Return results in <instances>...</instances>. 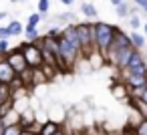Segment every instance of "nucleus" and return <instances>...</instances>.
Instances as JSON below:
<instances>
[{
    "label": "nucleus",
    "instance_id": "1",
    "mask_svg": "<svg viewBox=\"0 0 147 135\" xmlns=\"http://www.w3.org/2000/svg\"><path fill=\"white\" fill-rule=\"evenodd\" d=\"M55 41H57V51H59V59H61V69L63 71L73 69L77 65L79 57H81V51L75 45H71L67 38H63L61 34H57Z\"/></svg>",
    "mask_w": 147,
    "mask_h": 135
},
{
    "label": "nucleus",
    "instance_id": "2",
    "mask_svg": "<svg viewBox=\"0 0 147 135\" xmlns=\"http://www.w3.org/2000/svg\"><path fill=\"white\" fill-rule=\"evenodd\" d=\"M115 26L107 24V22H93V47L97 53L105 55V51L109 49L113 34H115Z\"/></svg>",
    "mask_w": 147,
    "mask_h": 135
},
{
    "label": "nucleus",
    "instance_id": "3",
    "mask_svg": "<svg viewBox=\"0 0 147 135\" xmlns=\"http://www.w3.org/2000/svg\"><path fill=\"white\" fill-rule=\"evenodd\" d=\"M77 28V38H79V47H81V55L91 57L95 51L93 47V22H83V24H75Z\"/></svg>",
    "mask_w": 147,
    "mask_h": 135
},
{
    "label": "nucleus",
    "instance_id": "4",
    "mask_svg": "<svg viewBox=\"0 0 147 135\" xmlns=\"http://www.w3.org/2000/svg\"><path fill=\"white\" fill-rule=\"evenodd\" d=\"M20 49V53L24 55V61H26V65L30 67V69H36V67H40L42 65V55H40V49L34 45V43H24V45H20L18 47Z\"/></svg>",
    "mask_w": 147,
    "mask_h": 135
},
{
    "label": "nucleus",
    "instance_id": "5",
    "mask_svg": "<svg viewBox=\"0 0 147 135\" xmlns=\"http://www.w3.org/2000/svg\"><path fill=\"white\" fill-rule=\"evenodd\" d=\"M4 59H6V63L14 69V73L18 75L20 71H24L28 65H26V61H24V55L20 53V49H14V51H8L6 55H4Z\"/></svg>",
    "mask_w": 147,
    "mask_h": 135
},
{
    "label": "nucleus",
    "instance_id": "6",
    "mask_svg": "<svg viewBox=\"0 0 147 135\" xmlns=\"http://www.w3.org/2000/svg\"><path fill=\"white\" fill-rule=\"evenodd\" d=\"M14 79H16L14 69H12L8 63H6V59H2V61H0V83L12 85V83H14Z\"/></svg>",
    "mask_w": 147,
    "mask_h": 135
},
{
    "label": "nucleus",
    "instance_id": "7",
    "mask_svg": "<svg viewBox=\"0 0 147 135\" xmlns=\"http://www.w3.org/2000/svg\"><path fill=\"white\" fill-rule=\"evenodd\" d=\"M61 36H63V38H67L71 45H75V47L81 51V47H79V38H77V28H75V24H69V26H67V28L61 32Z\"/></svg>",
    "mask_w": 147,
    "mask_h": 135
},
{
    "label": "nucleus",
    "instance_id": "8",
    "mask_svg": "<svg viewBox=\"0 0 147 135\" xmlns=\"http://www.w3.org/2000/svg\"><path fill=\"white\" fill-rule=\"evenodd\" d=\"M61 129V123H57V121H47V123H42V125H38V135H53V133H57Z\"/></svg>",
    "mask_w": 147,
    "mask_h": 135
},
{
    "label": "nucleus",
    "instance_id": "9",
    "mask_svg": "<svg viewBox=\"0 0 147 135\" xmlns=\"http://www.w3.org/2000/svg\"><path fill=\"white\" fill-rule=\"evenodd\" d=\"M147 85V75H127V87L135 89V87H145Z\"/></svg>",
    "mask_w": 147,
    "mask_h": 135
},
{
    "label": "nucleus",
    "instance_id": "10",
    "mask_svg": "<svg viewBox=\"0 0 147 135\" xmlns=\"http://www.w3.org/2000/svg\"><path fill=\"white\" fill-rule=\"evenodd\" d=\"M131 107L137 111V115H141L143 119H147V103H143L139 97H133V101H131Z\"/></svg>",
    "mask_w": 147,
    "mask_h": 135
},
{
    "label": "nucleus",
    "instance_id": "11",
    "mask_svg": "<svg viewBox=\"0 0 147 135\" xmlns=\"http://www.w3.org/2000/svg\"><path fill=\"white\" fill-rule=\"evenodd\" d=\"M129 41H131V45H133L137 51H141V49L145 47V36H143V34H139V32H135V30L129 34Z\"/></svg>",
    "mask_w": 147,
    "mask_h": 135
},
{
    "label": "nucleus",
    "instance_id": "12",
    "mask_svg": "<svg viewBox=\"0 0 147 135\" xmlns=\"http://www.w3.org/2000/svg\"><path fill=\"white\" fill-rule=\"evenodd\" d=\"M125 71H127V75H147V63L145 61L143 63H137L133 67H127Z\"/></svg>",
    "mask_w": 147,
    "mask_h": 135
},
{
    "label": "nucleus",
    "instance_id": "13",
    "mask_svg": "<svg viewBox=\"0 0 147 135\" xmlns=\"http://www.w3.org/2000/svg\"><path fill=\"white\" fill-rule=\"evenodd\" d=\"M111 93H113V97H117V99H127V87H125L123 83L113 85V87H111Z\"/></svg>",
    "mask_w": 147,
    "mask_h": 135
},
{
    "label": "nucleus",
    "instance_id": "14",
    "mask_svg": "<svg viewBox=\"0 0 147 135\" xmlns=\"http://www.w3.org/2000/svg\"><path fill=\"white\" fill-rule=\"evenodd\" d=\"M22 24L18 22V20H12L10 24H8V32H10V36H20L22 34Z\"/></svg>",
    "mask_w": 147,
    "mask_h": 135
},
{
    "label": "nucleus",
    "instance_id": "15",
    "mask_svg": "<svg viewBox=\"0 0 147 135\" xmlns=\"http://www.w3.org/2000/svg\"><path fill=\"white\" fill-rule=\"evenodd\" d=\"M22 129H24V127H22L20 123H12V125H6V127H4V133H2V135H20Z\"/></svg>",
    "mask_w": 147,
    "mask_h": 135
},
{
    "label": "nucleus",
    "instance_id": "16",
    "mask_svg": "<svg viewBox=\"0 0 147 135\" xmlns=\"http://www.w3.org/2000/svg\"><path fill=\"white\" fill-rule=\"evenodd\" d=\"M81 10H83V14H85L87 18H95V16H97V8H95L91 2H85Z\"/></svg>",
    "mask_w": 147,
    "mask_h": 135
},
{
    "label": "nucleus",
    "instance_id": "17",
    "mask_svg": "<svg viewBox=\"0 0 147 135\" xmlns=\"http://www.w3.org/2000/svg\"><path fill=\"white\" fill-rule=\"evenodd\" d=\"M22 32H26V38H28L30 43H34V41L38 38V32H36V26H28V24H26V26L22 28Z\"/></svg>",
    "mask_w": 147,
    "mask_h": 135
},
{
    "label": "nucleus",
    "instance_id": "18",
    "mask_svg": "<svg viewBox=\"0 0 147 135\" xmlns=\"http://www.w3.org/2000/svg\"><path fill=\"white\" fill-rule=\"evenodd\" d=\"M133 133H135V135H147V119H141V121L135 125Z\"/></svg>",
    "mask_w": 147,
    "mask_h": 135
},
{
    "label": "nucleus",
    "instance_id": "19",
    "mask_svg": "<svg viewBox=\"0 0 147 135\" xmlns=\"http://www.w3.org/2000/svg\"><path fill=\"white\" fill-rule=\"evenodd\" d=\"M51 8V0H38V12L40 14H47Z\"/></svg>",
    "mask_w": 147,
    "mask_h": 135
},
{
    "label": "nucleus",
    "instance_id": "20",
    "mask_svg": "<svg viewBox=\"0 0 147 135\" xmlns=\"http://www.w3.org/2000/svg\"><path fill=\"white\" fill-rule=\"evenodd\" d=\"M40 18H42V14H40V12L30 14V16H28V26H36V24L40 22Z\"/></svg>",
    "mask_w": 147,
    "mask_h": 135
},
{
    "label": "nucleus",
    "instance_id": "21",
    "mask_svg": "<svg viewBox=\"0 0 147 135\" xmlns=\"http://www.w3.org/2000/svg\"><path fill=\"white\" fill-rule=\"evenodd\" d=\"M10 51V45H8V38H0V53L6 55Z\"/></svg>",
    "mask_w": 147,
    "mask_h": 135
},
{
    "label": "nucleus",
    "instance_id": "22",
    "mask_svg": "<svg viewBox=\"0 0 147 135\" xmlns=\"http://www.w3.org/2000/svg\"><path fill=\"white\" fill-rule=\"evenodd\" d=\"M127 12H129V8H127V4H125V2L117 4V14H119V16H125Z\"/></svg>",
    "mask_w": 147,
    "mask_h": 135
},
{
    "label": "nucleus",
    "instance_id": "23",
    "mask_svg": "<svg viewBox=\"0 0 147 135\" xmlns=\"http://www.w3.org/2000/svg\"><path fill=\"white\" fill-rule=\"evenodd\" d=\"M73 18H75V16H73L71 12H63V14H59V20H61V22H71Z\"/></svg>",
    "mask_w": 147,
    "mask_h": 135
},
{
    "label": "nucleus",
    "instance_id": "24",
    "mask_svg": "<svg viewBox=\"0 0 147 135\" xmlns=\"http://www.w3.org/2000/svg\"><path fill=\"white\" fill-rule=\"evenodd\" d=\"M129 24H131V28L135 30V28H139V26H141V20H139L137 16H131V18H129Z\"/></svg>",
    "mask_w": 147,
    "mask_h": 135
},
{
    "label": "nucleus",
    "instance_id": "25",
    "mask_svg": "<svg viewBox=\"0 0 147 135\" xmlns=\"http://www.w3.org/2000/svg\"><path fill=\"white\" fill-rule=\"evenodd\" d=\"M0 38H10V32H8V26H0Z\"/></svg>",
    "mask_w": 147,
    "mask_h": 135
},
{
    "label": "nucleus",
    "instance_id": "26",
    "mask_svg": "<svg viewBox=\"0 0 147 135\" xmlns=\"http://www.w3.org/2000/svg\"><path fill=\"white\" fill-rule=\"evenodd\" d=\"M139 99H141L143 103H147V85L143 87V91H141V95H139Z\"/></svg>",
    "mask_w": 147,
    "mask_h": 135
},
{
    "label": "nucleus",
    "instance_id": "27",
    "mask_svg": "<svg viewBox=\"0 0 147 135\" xmlns=\"http://www.w3.org/2000/svg\"><path fill=\"white\" fill-rule=\"evenodd\" d=\"M20 135H36V133H34L32 129H28V127H24V129L20 131Z\"/></svg>",
    "mask_w": 147,
    "mask_h": 135
},
{
    "label": "nucleus",
    "instance_id": "28",
    "mask_svg": "<svg viewBox=\"0 0 147 135\" xmlns=\"http://www.w3.org/2000/svg\"><path fill=\"white\" fill-rule=\"evenodd\" d=\"M137 6H139L141 10H145V12H147V0H141V2H139Z\"/></svg>",
    "mask_w": 147,
    "mask_h": 135
},
{
    "label": "nucleus",
    "instance_id": "29",
    "mask_svg": "<svg viewBox=\"0 0 147 135\" xmlns=\"http://www.w3.org/2000/svg\"><path fill=\"white\" fill-rule=\"evenodd\" d=\"M4 127H6V125H4V121H2V119H0V135H2V133H4Z\"/></svg>",
    "mask_w": 147,
    "mask_h": 135
},
{
    "label": "nucleus",
    "instance_id": "30",
    "mask_svg": "<svg viewBox=\"0 0 147 135\" xmlns=\"http://www.w3.org/2000/svg\"><path fill=\"white\" fill-rule=\"evenodd\" d=\"M121 135H135V133H131V129L127 127V129H123V133H121Z\"/></svg>",
    "mask_w": 147,
    "mask_h": 135
},
{
    "label": "nucleus",
    "instance_id": "31",
    "mask_svg": "<svg viewBox=\"0 0 147 135\" xmlns=\"http://www.w3.org/2000/svg\"><path fill=\"white\" fill-rule=\"evenodd\" d=\"M61 2H63V4H67V6H71V4L75 2V0H61Z\"/></svg>",
    "mask_w": 147,
    "mask_h": 135
},
{
    "label": "nucleus",
    "instance_id": "32",
    "mask_svg": "<svg viewBox=\"0 0 147 135\" xmlns=\"http://www.w3.org/2000/svg\"><path fill=\"white\" fill-rule=\"evenodd\" d=\"M121 2H123V0H111V4H115V6H117V4H121Z\"/></svg>",
    "mask_w": 147,
    "mask_h": 135
},
{
    "label": "nucleus",
    "instance_id": "33",
    "mask_svg": "<svg viewBox=\"0 0 147 135\" xmlns=\"http://www.w3.org/2000/svg\"><path fill=\"white\" fill-rule=\"evenodd\" d=\"M53 135H65V131H63V129H59V131H57V133H53Z\"/></svg>",
    "mask_w": 147,
    "mask_h": 135
},
{
    "label": "nucleus",
    "instance_id": "34",
    "mask_svg": "<svg viewBox=\"0 0 147 135\" xmlns=\"http://www.w3.org/2000/svg\"><path fill=\"white\" fill-rule=\"evenodd\" d=\"M2 18H6V14H4V12H0V20H2Z\"/></svg>",
    "mask_w": 147,
    "mask_h": 135
},
{
    "label": "nucleus",
    "instance_id": "35",
    "mask_svg": "<svg viewBox=\"0 0 147 135\" xmlns=\"http://www.w3.org/2000/svg\"><path fill=\"white\" fill-rule=\"evenodd\" d=\"M2 59H4V55H2V53H0V61H2Z\"/></svg>",
    "mask_w": 147,
    "mask_h": 135
},
{
    "label": "nucleus",
    "instance_id": "36",
    "mask_svg": "<svg viewBox=\"0 0 147 135\" xmlns=\"http://www.w3.org/2000/svg\"><path fill=\"white\" fill-rule=\"evenodd\" d=\"M133 2H135V4H139V2H141V0H133Z\"/></svg>",
    "mask_w": 147,
    "mask_h": 135
},
{
    "label": "nucleus",
    "instance_id": "37",
    "mask_svg": "<svg viewBox=\"0 0 147 135\" xmlns=\"http://www.w3.org/2000/svg\"><path fill=\"white\" fill-rule=\"evenodd\" d=\"M0 115H2V105H0Z\"/></svg>",
    "mask_w": 147,
    "mask_h": 135
},
{
    "label": "nucleus",
    "instance_id": "38",
    "mask_svg": "<svg viewBox=\"0 0 147 135\" xmlns=\"http://www.w3.org/2000/svg\"><path fill=\"white\" fill-rule=\"evenodd\" d=\"M145 34H147V24H145Z\"/></svg>",
    "mask_w": 147,
    "mask_h": 135
},
{
    "label": "nucleus",
    "instance_id": "39",
    "mask_svg": "<svg viewBox=\"0 0 147 135\" xmlns=\"http://www.w3.org/2000/svg\"><path fill=\"white\" fill-rule=\"evenodd\" d=\"M99 135H109V133H99Z\"/></svg>",
    "mask_w": 147,
    "mask_h": 135
},
{
    "label": "nucleus",
    "instance_id": "40",
    "mask_svg": "<svg viewBox=\"0 0 147 135\" xmlns=\"http://www.w3.org/2000/svg\"><path fill=\"white\" fill-rule=\"evenodd\" d=\"M12 2H16V0H12Z\"/></svg>",
    "mask_w": 147,
    "mask_h": 135
},
{
    "label": "nucleus",
    "instance_id": "41",
    "mask_svg": "<svg viewBox=\"0 0 147 135\" xmlns=\"http://www.w3.org/2000/svg\"><path fill=\"white\" fill-rule=\"evenodd\" d=\"M0 85H2V83H0Z\"/></svg>",
    "mask_w": 147,
    "mask_h": 135
}]
</instances>
